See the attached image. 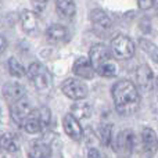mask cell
I'll return each instance as SVG.
<instances>
[{
	"instance_id": "6da1fadb",
	"label": "cell",
	"mask_w": 158,
	"mask_h": 158,
	"mask_svg": "<svg viewBox=\"0 0 158 158\" xmlns=\"http://www.w3.org/2000/svg\"><path fill=\"white\" fill-rule=\"evenodd\" d=\"M112 100L115 108L121 115H132L137 111L140 104V94L137 87L131 81H119L112 86Z\"/></svg>"
},
{
	"instance_id": "7a4b0ae2",
	"label": "cell",
	"mask_w": 158,
	"mask_h": 158,
	"mask_svg": "<svg viewBox=\"0 0 158 158\" xmlns=\"http://www.w3.org/2000/svg\"><path fill=\"white\" fill-rule=\"evenodd\" d=\"M49 123H50V110L46 108V107H39V108L31 111L29 117L25 119L22 128L28 133L35 135L44 131Z\"/></svg>"
},
{
	"instance_id": "3957f363",
	"label": "cell",
	"mask_w": 158,
	"mask_h": 158,
	"mask_svg": "<svg viewBox=\"0 0 158 158\" xmlns=\"http://www.w3.org/2000/svg\"><path fill=\"white\" fill-rule=\"evenodd\" d=\"M111 54L118 60H129L135 54V43L125 35H117L111 42Z\"/></svg>"
},
{
	"instance_id": "277c9868",
	"label": "cell",
	"mask_w": 158,
	"mask_h": 158,
	"mask_svg": "<svg viewBox=\"0 0 158 158\" xmlns=\"http://www.w3.org/2000/svg\"><path fill=\"white\" fill-rule=\"evenodd\" d=\"M28 77L32 81V83L35 85L36 89L44 90L47 87H50L52 83V77L50 72L46 69V67L42 65L40 63H32L28 67Z\"/></svg>"
},
{
	"instance_id": "5b68a950",
	"label": "cell",
	"mask_w": 158,
	"mask_h": 158,
	"mask_svg": "<svg viewBox=\"0 0 158 158\" xmlns=\"http://www.w3.org/2000/svg\"><path fill=\"white\" fill-rule=\"evenodd\" d=\"M61 89H63V93L67 97L75 101L83 100L87 96V86L82 81L75 78H69L67 81H64Z\"/></svg>"
},
{
	"instance_id": "8992f818",
	"label": "cell",
	"mask_w": 158,
	"mask_h": 158,
	"mask_svg": "<svg viewBox=\"0 0 158 158\" xmlns=\"http://www.w3.org/2000/svg\"><path fill=\"white\" fill-rule=\"evenodd\" d=\"M110 57H111V49H108L106 44L98 43L92 46V49H90L89 60L94 69H98L101 65L108 63Z\"/></svg>"
},
{
	"instance_id": "52a82bcc",
	"label": "cell",
	"mask_w": 158,
	"mask_h": 158,
	"mask_svg": "<svg viewBox=\"0 0 158 158\" xmlns=\"http://www.w3.org/2000/svg\"><path fill=\"white\" fill-rule=\"evenodd\" d=\"M31 111H32V108H31V104H29V101L25 100V98H21L19 101L14 103L13 107H11V110H10L13 121L15 123H18V125H21V126L24 125L25 119L29 117Z\"/></svg>"
},
{
	"instance_id": "ba28073f",
	"label": "cell",
	"mask_w": 158,
	"mask_h": 158,
	"mask_svg": "<svg viewBox=\"0 0 158 158\" xmlns=\"http://www.w3.org/2000/svg\"><path fill=\"white\" fill-rule=\"evenodd\" d=\"M136 79H137L139 86L142 87V90H144V92H150V90L154 87V74H153V69H151L148 65H146V64L137 67V69H136Z\"/></svg>"
},
{
	"instance_id": "9c48e42d",
	"label": "cell",
	"mask_w": 158,
	"mask_h": 158,
	"mask_svg": "<svg viewBox=\"0 0 158 158\" xmlns=\"http://www.w3.org/2000/svg\"><path fill=\"white\" fill-rule=\"evenodd\" d=\"M90 21H92L93 27L101 32H108L112 27V21L108 17V14L100 8H94L90 13Z\"/></svg>"
},
{
	"instance_id": "30bf717a",
	"label": "cell",
	"mask_w": 158,
	"mask_h": 158,
	"mask_svg": "<svg viewBox=\"0 0 158 158\" xmlns=\"http://www.w3.org/2000/svg\"><path fill=\"white\" fill-rule=\"evenodd\" d=\"M63 125L65 129V133L68 135L71 139L74 140H81L83 136V131H82V126L79 123V121L74 117L72 114H67L63 119Z\"/></svg>"
},
{
	"instance_id": "8fae6325",
	"label": "cell",
	"mask_w": 158,
	"mask_h": 158,
	"mask_svg": "<svg viewBox=\"0 0 158 158\" xmlns=\"http://www.w3.org/2000/svg\"><path fill=\"white\" fill-rule=\"evenodd\" d=\"M74 74L77 77L82 79H92L94 77V68H93L92 63H90L89 58L86 57H79L74 64V68H72Z\"/></svg>"
},
{
	"instance_id": "7c38bea8",
	"label": "cell",
	"mask_w": 158,
	"mask_h": 158,
	"mask_svg": "<svg viewBox=\"0 0 158 158\" xmlns=\"http://www.w3.org/2000/svg\"><path fill=\"white\" fill-rule=\"evenodd\" d=\"M3 94L11 103H17L21 98H24L25 96V87L22 86L21 83H17V82H11V83H7L4 87H3Z\"/></svg>"
},
{
	"instance_id": "4fadbf2b",
	"label": "cell",
	"mask_w": 158,
	"mask_h": 158,
	"mask_svg": "<svg viewBox=\"0 0 158 158\" xmlns=\"http://www.w3.org/2000/svg\"><path fill=\"white\" fill-rule=\"evenodd\" d=\"M142 143H143V148L147 154H154L158 148V139L156 132L151 128H144L142 132Z\"/></svg>"
},
{
	"instance_id": "5bb4252c",
	"label": "cell",
	"mask_w": 158,
	"mask_h": 158,
	"mask_svg": "<svg viewBox=\"0 0 158 158\" xmlns=\"http://www.w3.org/2000/svg\"><path fill=\"white\" fill-rule=\"evenodd\" d=\"M46 36L52 43H60V42H65L67 39H68L69 33H68V29H67L65 27L54 24V25L47 28Z\"/></svg>"
},
{
	"instance_id": "9a60e30c",
	"label": "cell",
	"mask_w": 158,
	"mask_h": 158,
	"mask_svg": "<svg viewBox=\"0 0 158 158\" xmlns=\"http://www.w3.org/2000/svg\"><path fill=\"white\" fill-rule=\"evenodd\" d=\"M117 146L119 150L125 151V153H131L133 150L135 146V133L131 129H125L122 131L117 137Z\"/></svg>"
},
{
	"instance_id": "2e32d148",
	"label": "cell",
	"mask_w": 158,
	"mask_h": 158,
	"mask_svg": "<svg viewBox=\"0 0 158 158\" xmlns=\"http://www.w3.org/2000/svg\"><path fill=\"white\" fill-rule=\"evenodd\" d=\"M56 8H57V13L65 19H72L77 13V6L74 0H57Z\"/></svg>"
},
{
	"instance_id": "e0dca14e",
	"label": "cell",
	"mask_w": 158,
	"mask_h": 158,
	"mask_svg": "<svg viewBox=\"0 0 158 158\" xmlns=\"http://www.w3.org/2000/svg\"><path fill=\"white\" fill-rule=\"evenodd\" d=\"M21 25L22 29L28 33H32L36 31V28L39 27V17L33 11H24L21 14Z\"/></svg>"
},
{
	"instance_id": "ac0fdd59",
	"label": "cell",
	"mask_w": 158,
	"mask_h": 158,
	"mask_svg": "<svg viewBox=\"0 0 158 158\" xmlns=\"http://www.w3.org/2000/svg\"><path fill=\"white\" fill-rule=\"evenodd\" d=\"M0 148L8 151V153H15L19 150V139L17 135L14 133H7L0 136Z\"/></svg>"
},
{
	"instance_id": "d6986e66",
	"label": "cell",
	"mask_w": 158,
	"mask_h": 158,
	"mask_svg": "<svg viewBox=\"0 0 158 158\" xmlns=\"http://www.w3.org/2000/svg\"><path fill=\"white\" fill-rule=\"evenodd\" d=\"M71 114L74 115L77 119H87L92 115V107L86 101L79 100L74 106L71 107Z\"/></svg>"
},
{
	"instance_id": "ffe728a7",
	"label": "cell",
	"mask_w": 158,
	"mask_h": 158,
	"mask_svg": "<svg viewBox=\"0 0 158 158\" xmlns=\"http://www.w3.org/2000/svg\"><path fill=\"white\" fill-rule=\"evenodd\" d=\"M50 154H52L50 147L44 143H33L29 150L31 158H49Z\"/></svg>"
},
{
	"instance_id": "44dd1931",
	"label": "cell",
	"mask_w": 158,
	"mask_h": 158,
	"mask_svg": "<svg viewBox=\"0 0 158 158\" xmlns=\"http://www.w3.org/2000/svg\"><path fill=\"white\" fill-rule=\"evenodd\" d=\"M140 47L146 52V54L154 61V63L158 64V46L154 44L153 42L147 40V39H140Z\"/></svg>"
},
{
	"instance_id": "7402d4cb",
	"label": "cell",
	"mask_w": 158,
	"mask_h": 158,
	"mask_svg": "<svg viewBox=\"0 0 158 158\" xmlns=\"http://www.w3.org/2000/svg\"><path fill=\"white\" fill-rule=\"evenodd\" d=\"M8 71H10V74L15 78H22L25 74H27L25 67L14 57H11L10 60H8Z\"/></svg>"
},
{
	"instance_id": "603a6c76",
	"label": "cell",
	"mask_w": 158,
	"mask_h": 158,
	"mask_svg": "<svg viewBox=\"0 0 158 158\" xmlns=\"http://www.w3.org/2000/svg\"><path fill=\"white\" fill-rule=\"evenodd\" d=\"M111 128L112 125L111 123H103L100 126V137H101V142H103L104 146H108L110 142H111Z\"/></svg>"
},
{
	"instance_id": "cb8c5ba5",
	"label": "cell",
	"mask_w": 158,
	"mask_h": 158,
	"mask_svg": "<svg viewBox=\"0 0 158 158\" xmlns=\"http://www.w3.org/2000/svg\"><path fill=\"white\" fill-rule=\"evenodd\" d=\"M97 71H98V74L104 78H112L117 74V68H115V65L111 63H107V64H104V65H101Z\"/></svg>"
},
{
	"instance_id": "d4e9b609",
	"label": "cell",
	"mask_w": 158,
	"mask_h": 158,
	"mask_svg": "<svg viewBox=\"0 0 158 158\" xmlns=\"http://www.w3.org/2000/svg\"><path fill=\"white\" fill-rule=\"evenodd\" d=\"M154 3H156V0H137V4H139V7L142 8V10H148V8H151L154 6Z\"/></svg>"
},
{
	"instance_id": "484cf974",
	"label": "cell",
	"mask_w": 158,
	"mask_h": 158,
	"mask_svg": "<svg viewBox=\"0 0 158 158\" xmlns=\"http://www.w3.org/2000/svg\"><path fill=\"white\" fill-rule=\"evenodd\" d=\"M87 158H101V157H100L98 150H96V148H90L89 153H87Z\"/></svg>"
},
{
	"instance_id": "4316f807",
	"label": "cell",
	"mask_w": 158,
	"mask_h": 158,
	"mask_svg": "<svg viewBox=\"0 0 158 158\" xmlns=\"http://www.w3.org/2000/svg\"><path fill=\"white\" fill-rule=\"evenodd\" d=\"M6 49H7V40H6V38L0 36V54H2Z\"/></svg>"
},
{
	"instance_id": "83f0119b",
	"label": "cell",
	"mask_w": 158,
	"mask_h": 158,
	"mask_svg": "<svg viewBox=\"0 0 158 158\" xmlns=\"http://www.w3.org/2000/svg\"><path fill=\"white\" fill-rule=\"evenodd\" d=\"M3 104H4V100H3V98H0V111H3V108H2ZM0 121H2V122H3V121H6V115L4 114H0Z\"/></svg>"
},
{
	"instance_id": "f1b7e54d",
	"label": "cell",
	"mask_w": 158,
	"mask_h": 158,
	"mask_svg": "<svg viewBox=\"0 0 158 158\" xmlns=\"http://www.w3.org/2000/svg\"><path fill=\"white\" fill-rule=\"evenodd\" d=\"M36 3H39V4H40V8H43L44 4L47 3V0H36Z\"/></svg>"
},
{
	"instance_id": "f546056e",
	"label": "cell",
	"mask_w": 158,
	"mask_h": 158,
	"mask_svg": "<svg viewBox=\"0 0 158 158\" xmlns=\"http://www.w3.org/2000/svg\"><path fill=\"white\" fill-rule=\"evenodd\" d=\"M157 15H158V6H157Z\"/></svg>"
}]
</instances>
